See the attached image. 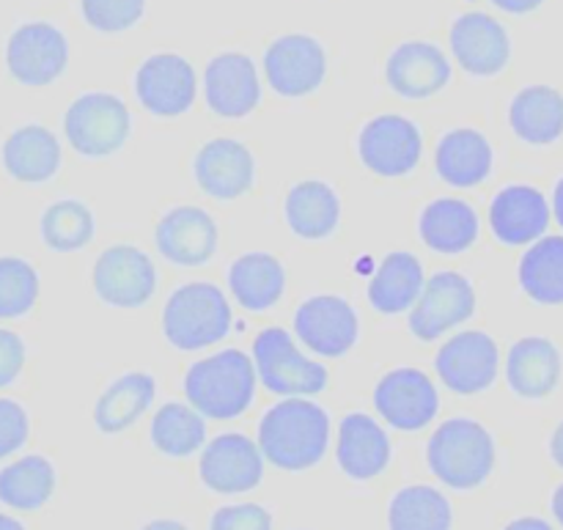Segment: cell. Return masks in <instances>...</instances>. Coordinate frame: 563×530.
Wrapping results in <instances>:
<instances>
[{
	"mask_svg": "<svg viewBox=\"0 0 563 530\" xmlns=\"http://www.w3.org/2000/svg\"><path fill=\"white\" fill-rule=\"evenodd\" d=\"M434 165L440 179L451 187H476L493 170V146L478 130H451L438 143Z\"/></svg>",
	"mask_w": 563,
	"mask_h": 530,
	"instance_id": "obj_24",
	"label": "cell"
},
{
	"mask_svg": "<svg viewBox=\"0 0 563 530\" xmlns=\"http://www.w3.org/2000/svg\"><path fill=\"white\" fill-rule=\"evenodd\" d=\"M209 530H273V517L256 504L225 506V509L214 511Z\"/></svg>",
	"mask_w": 563,
	"mask_h": 530,
	"instance_id": "obj_40",
	"label": "cell"
},
{
	"mask_svg": "<svg viewBox=\"0 0 563 530\" xmlns=\"http://www.w3.org/2000/svg\"><path fill=\"white\" fill-rule=\"evenodd\" d=\"M192 170H196L198 187L218 201L245 196L256 179V163H253L251 148L231 137H214V141L203 143Z\"/></svg>",
	"mask_w": 563,
	"mask_h": 530,
	"instance_id": "obj_18",
	"label": "cell"
},
{
	"mask_svg": "<svg viewBox=\"0 0 563 530\" xmlns=\"http://www.w3.org/2000/svg\"><path fill=\"white\" fill-rule=\"evenodd\" d=\"M154 394H157V383H154L152 374H124L99 396L97 407H93V423L102 434L124 432L141 421L143 412H148Z\"/></svg>",
	"mask_w": 563,
	"mask_h": 530,
	"instance_id": "obj_27",
	"label": "cell"
},
{
	"mask_svg": "<svg viewBox=\"0 0 563 530\" xmlns=\"http://www.w3.org/2000/svg\"><path fill=\"white\" fill-rule=\"evenodd\" d=\"M330 443V416L308 399H284L258 423V451L280 471H308Z\"/></svg>",
	"mask_w": 563,
	"mask_h": 530,
	"instance_id": "obj_1",
	"label": "cell"
},
{
	"mask_svg": "<svg viewBox=\"0 0 563 530\" xmlns=\"http://www.w3.org/2000/svg\"><path fill=\"white\" fill-rule=\"evenodd\" d=\"M0 530H25V528H22L16 520H11V517L0 515Z\"/></svg>",
	"mask_w": 563,
	"mask_h": 530,
	"instance_id": "obj_49",
	"label": "cell"
},
{
	"mask_svg": "<svg viewBox=\"0 0 563 530\" xmlns=\"http://www.w3.org/2000/svg\"><path fill=\"white\" fill-rule=\"evenodd\" d=\"M476 311V291L460 273H438L423 280L410 313V330L416 339L434 341L456 324L467 322Z\"/></svg>",
	"mask_w": 563,
	"mask_h": 530,
	"instance_id": "obj_8",
	"label": "cell"
},
{
	"mask_svg": "<svg viewBox=\"0 0 563 530\" xmlns=\"http://www.w3.org/2000/svg\"><path fill=\"white\" fill-rule=\"evenodd\" d=\"M253 368L264 388L286 399H306L328 388V368L308 361L284 328H267L253 341Z\"/></svg>",
	"mask_w": 563,
	"mask_h": 530,
	"instance_id": "obj_5",
	"label": "cell"
},
{
	"mask_svg": "<svg viewBox=\"0 0 563 530\" xmlns=\"http://www.w3.org/2000/svg\"><path fill=\"white\" fill-rule=\"evenodd\" d=\"M434 368L445 388L454 394H482L498 377V346L482 330H465L440 346Z\"/></svg>",
	"mask_w": 563,
	"mask_h": 530,
	"instance_id": "obj_11",
	"label": "cell"
},
{
	"mask_svg": "<svg viewBox=\"0 0 563 530\" xmlns=\"http://www.w3.org/2000/svg\"><path fill=\"white\" fill-rule=\"evenodd\" d=\"M267 80L280 97H306L317 91L328 71V58L317 38L291 33L269 44L264 55Z\"/></svg>",
	"mask_w": 563,
	"mask_h": 530,
	"instance_id": "obj_14",
	"label": "cell"
},
{
	"mask_svg": "<svg viewBox=\"0 0 563 530\" xmlns=\"http://www.w3.org/2000/svg\"><path fill=\"white\" fill-rule=\"evenodd\" d=\"M64 130L82 157H108L130 137V110L113 93H82L66 110Z\"/></svg>",
	"mask_w": 563,
	"mask_h": 530,
	"instance_id": "obj_6",
	"label": "cell"
},
{
	"mask_svg": "<svg viewBox=\"0 0 563 530\" xmlns=\"http://www.w3.org/2000/svg\"><path fill=\"white\" fill-rule=\"evenodd\" d=\"M135 91L148 113L181 115L196 99V71L181 55H152L137 69Z\"/></svg>",
	"mask_w": 563,
	"mask_h": 530,
	"instance_id": "obj_16",
	"label": "cell"
},
{
	"mask_svg": "<svg viewBox=\"0 0 563 530\" xmlns=\"http://www.w3.org/2000/svg\"><path fill=\"white\" fill-rule=\"evenodd\" d=\"M421 240L434 253H465L478 240L476 209L460 198H438L421 214Z\"/></svg>",
	"mask_w": 563,
	"mask_h": 530,
	"instance_id": "obj_28",
	"label": "cell"
},
{
	"mask_svg": "<svg viewBox=\"0 0 563 530\" xmlns=\"http://www.w3.org/2000/svg\"><path fill=\"white\" fill-rule=\"evenodd\" d=\"M55 489V471L44 456H25L0 471V500L11 509L33 511L49 500Z\"/></svg>",
	"mask_w": 563,
	"mask_h": 530,
	"instance_id": "obj_35",
	"label": "cell"
},
{
	"mask_svg": "<svg viewBox=\"0 0 563 530\" xmlns=\"http://www.w3.org/2000/svg\"><path fill=\"white\" fill-rule=\"evenodd\" d=\"M256 394V368L242 350H223L203 357L187 372L185 396L198 416L231 421L251 407Z\"/></svg>",
	"mask_w": 563,
	"mask_h": 530,
	"instance_id": "obj_2",
	"label": "cell"
},
{
	"mask_svg": "<svg viewBox=\"0 0 563 530\" xmlns=\"http://www.w3.org/2000/svg\"><path fill=\"white\" fill-rule=\"evenodd\" d=\"M553 207H555V218H559V223L563 225V179L559 181V187H555Z\"/></svg>",
	"mask_w": 563,
	"mask_h": 530,
	"instance_id": "obj_47",
	"label": "cell"
},
{
	"mask_svg": "<svg viewBox=\"0 0 563 530\" xmlns=\"http://www.w3.org/2000/svg\"><path fill=\"white\" fill-rule=\"evenodd\" d=\"M506 530H553V528H550L544 520H537V517H526V520L511 522Z\"/></svg>",
	"mask_w": 563,
	"mask_h": 530,
	"instance_id": "obj_44",
	"label": "cell"
},
{
	"mask_svg": "<svg viewBox=\"0 0 563 530\" xmlns=\"http://www.w3.org/2000/svg\"><path fill=\"white\" fill-rule=\"evenodd\" d=\"M25 363V344L11 330H0V388L14 383Z\"/></svg>",
	"mask_w": 563,
	"mask_h": 530,
	"instance_id": "obj_42",
	"label": "cell"
},
{
	"mask_svg": "<svg viewBox=\"0 0 563 530\" xmlns=\"http://www.w3.org/2000/svg\"><path fill=\"white\" fill-rule=\"evenodd\" d=\"M506 377L522 399H544L561 377V355L548 339H522L511 346Z\"/></svg>",
	"mask_w": 563,
	"mask_h": 530,
	"instance_id": "obj_26",
	"label": "cell"
},
{
	"mask_svg": "<svg viewBox=\"0 0 563 530\" xmlns=\"http://www.w3.org/2000/svg\"><path fill=\"white\" fill-rule=\"evenodd\" d=\"M229 289L245 311H267L286 291L284 264L269 253H245L231 264Z\"/></svg>",
	"mask_w": 563,
	"mask_h": 530,
	"instance_id": "obj_25",
	"label": "cell"
},
{
	"mask_svg": "<svg viewBox=\"0 0 563 530\" xmlns=\"http://www.w3.org/2000/svg\"><path fill=\"white\" fill-rule=\"evenodd\" d=\"M423 280V267L412 253H390L368 284V302L379 313H401L416 306Z\"/></svg>",
	"mask_w": 563,
	"mask_h": 530,
	"instance_id": "obj_31",
	"label": "cell"
},
{
	"mask_svg": "<svg viewBox=\"0 0 563 530\" xmlns=\"http://www.w3.org/2000/svg\"><path fill=\"white\" fill-rule=\"evenodd\" d=\"M9 71L25 86H47L66 69V38L58 27L47 22L22 25L9 38Z\"/></svg>",
	"mask_w": 563,
	"mask_h": 530,
	"instance_id": "obj_15",
	"label": "cell"
},
{
	"mask_svg": "<svg viewBox=\"0 0 563 530\" xmlns=\"http://www.w3.org/2000/svg\"><path fill=\"white\" fill-rule=\"evenodd\" d=\"M5 170L16 181L38 185V181L53 179L55 170L60 168V146L58 137L47 126L27 124L9 135L3 146Z\"/></svg>",
	"mask_w": 563,
	"mask_h": 530,
	"instance_id": "obj_29",
	"label": "cell"
},
{
	"mask_svg": "<svg viewBox=\"0 0 563 530\" xmlns=\"http://www.w3.org/2000/svg\"><path fill=\"white\" fill-rule=\"evenodd\" d=\"M295 333L311 352L341 357L357 341V313L335 295H319L295 311Z\"/></svg>",
	"mask_w": 563,
	"mask_h": 530,
	"instance_id": "obj_13",
	"label": "cell"
},
{
	"mask_svg": "<svg viewBox=\"0 0 563 530\" xmlns=\"http://www.w3.org/2000/svg\"><path fill=\"white\" fill-rule=\"evenodd\" d=\"M509 119L517 137L526 143L544 146V143L559 141L563 132V97L548 86L526 88L511 102Z\"/></svg>",
	"mask_w": 563,
	"mask_h": 530,
	"instance_id": "obj_32",
	"label": "cell"
},
{
	"mask_svg": "<svg viewBox=\"0 0 563 530\" xmlns=\"http://www.w3.org/2000/svg\"><path fill=\"white\" fill-rule=\"evenodd\" d=\"M427 462L434 476L454 489H473L489 478L495 467V443L482 423L451 418L427 445Z\"/></svg>",
	"mask_w": 563,
	"mask_h": 530,
	"instance_id": "obj_3",
	"label": "cell"
},
{
	"mask_svg": "<svg viewBox=\"0 0 563 530\" xmlns=\"http://www.w3.org/2000/svg\"><path fill=\"white\" fill-rule=\"evenodd\" d=\"M520 284L542 306L563 302V236H544L520 262Z\"/></svg>",
	"mask_w": 563,
	"mask_h": 530,
	"instance_id": "obj_33",
	"label": "cell"
},
{
	"mask_svg": "<svg viewBox=\"0 0 563 530\" xmlns=\"http://www.w3.org/2000/svg\"><path fill=\"white\" fill-rule=\"evenodd\" d=\"M390 530H451V504L432 487H407L390 500Z\"/></svg>",
	"mask_w": 563,
	"mask_h": 530,
	"instance_id": "obj_36",
	"label": "cell"
},
{
	"mask_svg": "<svg viewBox=\"0 0 563 530\" xmlns=\"http://www.w3.org/2000/svg\"><path fill=\"white\" fill-rule=\"evenodd\" d=\"M93 291L113 308H141L157 291V269L141 247L113 245L93 264Z\"/></svg>",
	"mask_w": 563,
	"mask_h": 530,
	"instance_id": "obj_7",
	"label": "cell"
},
{
	"mask_svg": "<svg viewBox=\"0 0 563 530\" xmlns=\"http://www.w3.org/2000/svg\"><path fill=\"white\" fill-rule=\"evenodd\" d=\"M38 297V275L25 258H0V319L22 317Z\"/></svg>",
	"mask_w": 563,
	"mask_h": 530,
	"instance_id": "obj_38",
	"label": "cell"
},
{
	"mask_svg": "<svg viewBox=\"0 0 563 530\" xmlns=\"http://www.w3.org/2000/svg\"><path fill=\"white\" fill-rule=\"evenodd\" d=\"M489 223L495 236L506 245H528L548 231L550 207L542 192L533 187H506L489 207Z\"/></svg>",
	"mask_w": 563,
	"mask_h": 530,
	"instance_id": "obj_22",
	"label": "cell"
},
{
	"mask_svg": "<svg viewBox=\"0 0 563 530\" xmlns=\"http://www.w3.org/2000/svg\"><path fill=\"white\" fill-rule=\"evenodd\" d=\"M451 64L443 49L427 42H407L390 55L388 82L407 99H427L449 82Z\"/></svg>",
	"mask_w": 563,
	"mask_h": 530,
	"instance_id": "obj_23",
	"label": "cell"
},
{
	"mask_svg": "<svg viewBox=\"0 0 563 530\" xmlns=\"http://www.w3.org/2000/svg\"><path fill=\"white\" fill-rule=\"evenodd\" d=\"M146 0H82V14L97 31L115 33L132 27L143 14Z\"/></svg>",
	"mask_w": 563,
	"mask_h": 530,
	"instance_id": "obj_39",
	"label": "cell"
},
{
	"mask_svg": "<svg viewBox=\"0 0 563 530\" xmlns=\"http://www.w3.org/2000/svg\"><path fill=\"white\" fill-rule=\"evenodd\" d=\"M231 330V306L214 284H185L163 308V333L181 352L223 341Z\"/></svg>",
	"mask_w": 563,
	"mask_h": 530,
	"instance_id": "obj_4",
	"label": "cell"
},
{
	"mask_svg": "<svg viewBox=\"0 0 563 530\" xmlns=\"http://www.w3.org/2000/svg\"><path fill=\"white\" fill-rule=\"evenodd\" d=\"M341 471L357 482L377 478L390 462V440L385 429L366 412H352L339 427L335 445Z\"/></svg>",
	"mask_w": 563,
	"mask_h": 530,
	"instance_id": "obj_21",
	"label": "cell"
},
{
	"mask_svg": "<svg viewBox=\"0 0 563 530\" xmlns=\"http://www.w3.org/2000/svg\"><path fill=\"white\" fill-rule=\"evenodd\" d=\"M157 251L179 267H201L218 251V225L207 209L176 207L154 231Z\"/></svg>",
	"mask_w": 563,
	"mask_h": 530,
	"instance_id": "obj_17",
	"label": "cell"
},
{
	"mask_svg": "<svg viewBox=\"0 0 563 530\" xmlns=\"http://www.w3.org/2000/svg\"><path fill=\"white\" fill-rule=\"evenodd\" d=\"M374 407L399 432H418L429 427L440 410V394L432 379L418 368H394L379 379Z\"/></svg>",
	"mask_w": 563,
	"mask_h": 530,
	"instance_id": "obj_9",
	"label": "cell"
},
{
	"mask_svg": "<svg viewBox=\"0 0 563 530\" xmlns=\"http://www.w3.org/2000/svg\"><path fill=\"white\" fill-rule=\"evenodd\" d=\"M203 91L209 110L223 119H242L253 113L262 99L256 66L242 53H225L209 60L203 71Z\"/></svg>",
	"mask_w": 563,
	"mask_h": 530,
	"instance_id": "obj_19",
	"label": "cell"
},
{
	"mask_svg": "<svg viewBox=\"0 0 563 530\" xmlns=\"http://www.w3.org/2000/svg\"><path fill=\"white\" fill-rule=\"evenodd\" d=\"M495 5H500L504 11H511V14H526V11L537 9L542 0H493Z\"/></svg>",
	"mask_w": 563,
	"mask_h": 530,
	"instance_id": "obj_43",
	"label": "cell"
},
{
	"mask_svg": "<svg viewBox=\"0 0 563 530\" xmlns=\"http://www.w3.org/2000/svg\"><path fill=\"white\" fill-rule=\"evenodd\" d=\"M27 440V416L16 401L0 399V460L22 449Z\"/></svg>",
	"mask_w": 563,
	"mask_h": 530,
	"instance_id": "obj_41",
	"label": "cell"
},
{
	"mask_svg": "<svg viewBox=\"0 0 563 530\" xmlns=\"http://www.w3.org/2000/svg\"><path fill=\"white\" fill-rule=\"evenodd\" d=\"M550 451H553V460L559 462V465L563 467V423H561L559 429H555L553 443H550Z\"/></svg>",
	"mask_w": 563,
	"mask_h": 530,
	"instance_id": "obj_45",
	"label": "cell"
},
{
	"mask_svg": "<svg viewBox=\"0 0 563 530\" xmlns=\"http://www.w3.org/2000/svg\"><path fill=\"white\" fill-rule=\"evenodd\" d=\"M341 203L324 181H300L286 196V223L300 240H324L339 229Z\"/></svg>",
	"mask_w": 563,
	"mask_h": 530,
	"instance_id": "obj_30",
	"label": "cell"
},
{
	"mask_svg": "<svg viewBox=\"0 0 563 530\" xmlns=\"http://www.w3.org/2000/svg\"><path fill=\"white\" fill-rule=\"evenodd\" d=\"M553 511H555V517H559V522L563 526V487H559V493H555Z\"/></svg>",
	"mask_w": 563,
	"mask_h": 530,
	"instance_id": "obj_48",
	"label": "cell"
},
{
	"mask_svg": "<svg viewBox=\"0 0 563 530\" xmlns=\"http://www.w3.org/2000/svg\"><path fill=\"white\" fill-rule=\"evenodd\" d=\"M198 471H201V482L212 493H251L264 476V456L251 438L225 432L203 449Z\"/></svg>",
	"mask_w": 563,
	"mask_h": 530,
	"instance_id": "obj_12",
	"label": "cell"
},
{
	"mask_svg": "<svg viewBox=\"0 0 563 530\" xmlns=\"http://www.w3.org/2000/svg\"><path fill=\"white\" fill-rule=\"evenodd\" d=\"M42 236L47 247L58 253H71L93 240V214L82 201H58L44 212Z\"/></svg>",
	"mask_w": 563,
	"mask_h": 530,
	"instance_id": "obj_37",
	"label": "cell"
},
{
	"mask_svg": "<svg viewBox=\"0 0 563 530\" xmlns=\"http://www.w3.org/2000/svg\"><path fill=\"white\" fill-rule=\"evenodd\" d=\"M143 530H187V528L176 520H157V522H148Z\"/></svg>",
	"mask_w": 563,
	"mask_h": 530,
	"instance_id": "obj_46",
	"label": "cell"
},
{
	"mask_svg": "<svg viewBox=\"0 0 563 530\" xmlns=\"http://www.w3.org/2000/svg\"><path fill=\"white\" fill-rule=\"evenodd\" d=\"M363 165L377 176H405L421 163V130L405 115H377L368 121L357 141Z\"/></svg>",
	"mask_w": 563,
	"mask_h": 530,
	"instance_id": "obj_10",
	"label": "cell"
},
{
	"mask_svg": "<svg viewBox=\"0 0 563 530\" xmlns=\"http://www.w3.org/2000/svg\"><path fill=\"white\" fill-rule=\"evenodd\" d=\"M451 49L471 75H498L509 60V36L498 20L471 11L451 27Z\"/></svg>",
	"mask_w": 563,
	"mask_h": 530,
	"instance_id": "obj_20",
	"label": "cell"
},
{
	"mask_svg": "<svg viewBox=\"0 0 563 530\" xmlns=\"http://www.w3.org/2000/svg\"><path fill=\"white\" fill-rule=\"evenodd\" d=\"M207 440V423L190 405L170 401L163 405L152 418V443L159 454L185 460L196 454Z\"/></svg>",
	"mask_w": 563,
	"mask_h": 530,
	"instance_id": "obj_34",
	"label": "cell"
}]
</instances>
